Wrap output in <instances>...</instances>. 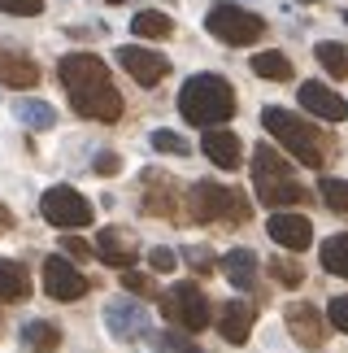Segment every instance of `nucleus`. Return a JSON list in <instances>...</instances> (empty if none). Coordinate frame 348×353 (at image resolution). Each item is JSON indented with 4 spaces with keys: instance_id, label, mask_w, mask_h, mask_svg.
Returning <instances> with one entry per match:
<instances>
[{
    "instance_id": "obj_1",
    "label": "nucleus",
    "mask_w": 348,
    "mask_h": 353,
    "mask_svg": "<svg viewBox=\"0 0 348 353\" xmlns=\"http://www.w3.org/2000/svg\"><path fill=\"white\" fill-rule=\"evenodd\" d=\"M57 74H61L65 92H70V105L78 118H91V122L122 118V97H118V88L109 79V65L96 52H70V57H61Z\"/></svg>"
},
{
    "instance_id": "obj_2",
    "label": "nucleus",
    "mask_w": 348,
    "mask_h": 353,
    "mask_svg": "<svg viewBox=\"0 0 348 353\" xmlns=\"http://www.w3.org/2000/svg\"><path fill=\"white\" fill-rule=\"evenodd\" d=\"M261 127L274 135L279 144H283V153H292L301 161V166H314V170H323L331 153H336V140H331L327 131H318L314 122H305L296 114H287V110H279V105H270V110H261Z\"/></svg>"
},
{
    "instance_id": "obj_3",
    "label": "nucleus",
    "mask_w": 348,
    "mask_h": 353,
    "mask_svg": "<svg viewBox=\"0 0 348 353\" xmlns=\"http://www.w3.org/2000/svg\"><path fill=\"white\" fill-rule=\"evenodd\" d=\"M179 114L192 122V127H222L226 118L235 114V92L222 74H192L179 88Z\"/></svg>"
},
{
    "instance_id": "obj_4",
    "label": "nucleus",
    "mask_w": 348,
    "mask_h": 353,
    "mask_svg": "<svg viewBox=\"0 0 348 353\" xmlns=\"http://www.w3.org/2000/svg\"><path fill=\"white\" fill-rule=\"evenodd\" d=\"M252 188H257V201L270 210H287V205H301L305 196V183L292 174V166L283 161L274 144H257L252 148Z\"/></svg>"
},
{
    "instance_id": "obj_5",
    "label": "nucleus",
    "mask_w": 348,
    "mask_h": 353,
    "mask_svg": "<svg viewBox=\"0 0 348 353\" xmlns=\"http://www.w3.org/2000/svg\"><path fill=\"white\" fill-rule=\"evenodd\" d=\"M187 219L209 223V227L213 223L218 227H244L252 219V201L239 192V188L200 179V183H192V192H187Z\"/></svg>"
},
{
    "instance_id": "obj_6",
    "label": "nucleus",
    "mask_w": 348,
    "mask_h": 353,
    "mask_svg": "<svg viewBox=\"0 0 348 353\" xmlns=\"http://www.w3.org/2000/svg\"><path fill=\"white\" fill-rule=\"evenodd\" d=\"M205 26L222 39V44H231V48L257 44V39L265 35V22L257 18V13L239 9V5H213V9H209V18H205Z\"/></svg>"
},
{
    "instance_id": "obj_7",
    "label": "nucleus",
    "mask_w": 348,
    "mask_h": 353,
    "mask_svg": "<svg viewBox=\"0 0 348 353\" xmlns=\"http://www.w3.org/2000/svg\"><path fill=\"white\" fill-rule=\"evenodd\" d=\"M162 310L170 323H179L183 332H205L213 323V305L209 296L196 288V283H174V288L162 296Z\"/></svg>"
},
{
    "instance_id": "obj_8",
    "label": "nucleus",
    "mask_w": 348,
    "mask_h": 353,
    "mask_svg": "<svg viewBox=\"0 0 348 353\" xmlns=\"http://www.w3.org/2000/svg\"><path fill=\"white\" fill-rule=\"evenodd\" d=\"M39 214H44L52 227H61V232H78V227L91 223V201L83 192H74V188L57 183L39 196Z\"/></svg>"
},
{
    "instance_id": "obj_9",
    "label": "nucleus",
    "mask_w": 348,
    "mask_h": 353,
    "mask_svg": "<svg viewBox=\"0 0 348 353\" xmlns=\"http://www.w3.org/2000/svg\"><path fill=\"white\" fill-rule=\"evenodd\" d=\"M140 188H144V214H153V219H179V214H187L179 205V183L166 170H144Z\"/></svg>"
},
{
    "instance_id": "obj_10",
    "label": "nucleus",
    "mask_w": 348,
    "mask_h": 353,
    "mask_svg": "<svg viewBox=\"0 0 348 353\" xmlns=\"http://www.w3.org/2000/svg\"><path fill=\"white\" fill-rule=\"evenodd\" d=\"M118 61H122V70L135 79L140 88H157V83H162V79L170 74V61L162 57V52L144 48V44H127V48H118Z\"/></svg>"
},
{
    "instance_id": "obj_11",
    "label": "nucleus",
    "mask_w": 348,
    "mask_h": 353,
    "mask_svg": "<svg viewBox=\"0 0 348 353\" xmlns=\"http://www.w3.org/2000/svg\"><path fill=\"white\" fill-rule=\"evenodd\" d=\"M44 292L52 301H78V296H87V275L74 262H65V257H48L44 262Z\"/></svg>"
},
{
    "instance_id": "obj_12",
    "label": "nucleus",
    "mask_w": 348,
    "mask_h": 353,
    "mask_svg": "<svg viewBox=\"0 0 348 353\" xmlns=\"http://www.w3.org/2000/svg\"><path fill=\"white\" fill-rule=\"evenodd\" d=\"M283 323H287V332L296 336L305 349H323V341L331 336V327H327L331 319H323V314H318V305H309V301L287 305L283 310Z\"/></svg>"
},
{
    "instance_id": "obj_13",
    "label": "nucleus",
    "mask_w": 348,
    "mask_h": 353,
    "mask_svg": "<svg viewBox=\"0 0 348 353\" xmlns=\"http://www.w3.org/2000/svg\"><path fill=\"white\" fill-rule=\"evenodd\" d=\"M105 327H109L113 341H140V336L153 332V323H149V310H144L140 301H109V310H105Z\"/></svg>"
},
{
    "instance_id": "obj_14",
    "label": "nucleus",
    "mask_w": 348,
    "mask_h": 353,
    "mask_svg": "<svg viewBox=\"0 0 348 353\" xmlns=\"http://www.w3.org/2000/svg\"><path fill=\"white\" fill-rule=\"evenodd\" d=\"M265 232H270V240L279 244V249L287 253H305L314 244V227L305 214H287V210H274L270 223H265Z\"/></svg>"
},
{
    "instance_id": "obj_15",
    "label": "nucleus",
    "mask_w": 348,
    "mask_h": 353,
    "mask_svg": "<svg viewBox=\"0 0 348 353\" xmlns=\"http://www.w3.org/2000/svg\"><path fill=\"white\" fill-rule=\"evenodd\" d=\"M96 253H100V262H109L118 270H131L135 257H140V244H135L131 232H122V227H105L96 236Z\"/></svg>"
},
{
    "instance_id": "obj_16",
    "label": "nucleus",
    "mask_w": 348,
    "mask_h": 353,
    "mask_svg": "<svg viewBox=\"0 0 348 353\" xmlns=\"http://www.w3.org/2000/svg\"><path fill=\"white\" fill-rule=\"evenodd\" d=\"M200 153H205L213 166H222V170H239V161H244L239 135H235V131H222V127H209V131H205V140H200Z\"/></svg>"
},
{
    "instance_id": "obj_17",
    "label": "nucleus",
    "mask_w": 348,
    "mask_h": 353,
    "mask_svg": "<svg viewBox=\"0 0 348 353\" xmlns=\"http://www.w3.org/2000/svg\"><path fill=\"white\" fill-rule=\"evenodd\" d=\"M301 105L323 122H344L348 118V101L336 97V92L323 88V83H301Z\"/></svg>"
},
{
    "instance_id": "obj_18",
    "label": "nucleus",
    "mask_w": 348,
    "mask_h": 353,
    "mask_svg": "<svg viewBox=\"0 0 348 353\" xmlns=\"http://www.w3.org/2000/svg\"><path fill=\"white\" fill-rule=\"evenodd\" d=\"M0 83H5V88H35L39 83V65L26 57L22 48H5V44H0Z\"/></svg>"
},
{
    "instance_id": "obj_19",
    "label": "nucleus",
    "mask_w": 348,
    "mask_h": 353,
    "mask_svg": "<svg viewBox=\"0 0 348 353\" xmlns=\"http://www.w3.org/2000/svg\"><path fill=\"white\" fill-rule=\"evenodd\" d=\"M218 332L226 345H244L248 332H252V305L248 301H226L218 310Z\"/></svg>"
},
{
    "instance_id": "obj_20",
    "label": "nucleus",
    "mask_w": 348,
    "mask_h": 353,
    "mask_svg": "<svg viewBox=\"0 0 348 353\" xmlns=\"http://www.w3.org/2000/svg\"><path fill=\"white\" fill-rule=\"evenodd\" d=\"M26 296H31V275H26V266L0 257V301L18 305V301H26Z\"/></svg>"
},
{
    "instance_id": "obj_21",
    "label": "nucleus",
    "mask_w": 348,
    "mask_h": 353,
    "mask_svg": "<svg viewBox=\"0 0 348 353\" xmlns=\"http://www.w3.org/2000/svg\"><path fill=\"white\" fill-rule=\"evenodd\" d=\"M222 270H226V279L244 292V288L257 283V253H252V249H231L222 257Z\"/></svg>"
},
{
    "instance_id": "obj_22",
    "label": "nucleus",
    "mask_w": 348,
    "mask_h": 353,
    "mask_svg": "<svg viewBox=\"0 0 348 353\" xmlns=\"http://www.w3.org/2000/svg\"><path fill=\"white\" fill-rule=\"evenodd\" d=\"M22 345L31 349V353H57L61 349V327H57V323H48V319H31L22 327Z\"/></svg>"
},
{
    "instance_id": "obj_23",
    "label": "nucleus",
    "mask_w": 348,
    "mask_h": 353,
    "mask_svg": "<svg viewBox=\"0 0 348 353\" xmlns=\"http://www.w3.org/2000/svg\"><path fill=\"white\" fill-rule=\"evenodd\" d=\"M131 31H135L140 39H170L174 22H170V13H162V9H140L135 18H131Z\"/></svg>"
},
{
    "instance_id": "obj_24",
    "label": "nucleus",
    "mask_w": 348,
    "mask_h": 353,
    "mask_svg": "<svg viewBox=\"0 0 348 353\" xmlns=\"http://www.w3.org/2000/svg\"><path fill=\"white\" fill-rule=\"evenodd\" d=\"M314 52H318V65H323L331 79H348V48H344V44H336V39H323Z\"/></svg>"
},
{
    "instance_id": "obj_25",
    "label": "nucleus",
    "mask_w": 348,
    "mask_h": 353,
    "mask_svg": "<svg viewBox=\"0 0 348 353\" xmlns=\"http://www.w3.org/2000/svg\"><path fill=\"white\" fill-rule=\"evenodd\" d=\"M13 114H18L26 127H35V131H48L52 122H57V110H52L48 101H18V105H13Z\"/></svg>"
},
{
    "instance_id": "obj_26",
    "label": "nucleus",
    "mask_w": 348,
    "mask_h": 353,
    "mask_svg": "<svg viewBox=\"0 0 348 353\" xmlns=\"http://www.w3.org/2000/svg\"><path fill=\"white\" fill-rule=\"evenodd\" d=\"M323 266L331 270V275L348 279V236H331V240H323Z\"/></svg>"
},
{
    "instance_id": "obj_27",
    "label": "nucleus",
    "mask_w": 348,
    "mask_h": 353,
    "mask_svg": "<svg viewBox=\"0 0 348 353\" xmlns=\"http://www.w3.org/2000/svg\"><path fill=\"white\" fill-rule=\"evenodd\" d=\"M252 70H257L261 79L283 83V79H292V61L283 57V52H257V57H252Z\"/></svg>"
},
{
    "instance_id": "obj_28",
    "label": "nucleus",
    "mask_w": 348,
    "mask_h": 353,
    "mask_svg": "<svg viewBox=\"0 0 348 353\" xmlns=\"http://www.w3.org/2000/svg\"><path fill=\"white\" fill-rule=\"evenodd\" d=\"M318 196H323L336 214H348V179H331V174L318 179Z\"/></svg>"
},
{
    "instance_id": "obj_29",
    "label": "nucleus",
    "mask_w": 348,
    "mask_h": 353,
    "mask_svg": "<svg viewBox=\"0 0 348 353\" xmlns=\"http://www.w3.org/2000/svg\"><path fill=\"white\" fill-rule=\"evenodd\" d=\"M270 275H274V283H283V288H301V283H305V266L292 262V257H274Z\"/></svg>"
},
{
    "instance_id": "obj_30",
    "label": "nucleus",
    "mask_w": 348,
    "mask_h": 353,
    "mask_svg": "<svg viewBox=\"0 0 348 353\" xmlns=\"http://www.w3.org/2000/svg\"><path fill=\"white\" fill-rule=\"evenodd\" d=\"M153 148L157 153H174V157H187L192 148H187L183 135H174V131H153Z\"/></svg>"
},
{
    "instance_id": "obj_31",
    "label": "nucleus",
    "mask_w": 348,
    "mask_h": 353,
    "mask_svg": "<svg viewBox=\"0 0 348 353\" xmlns=\"http://www.w3.org/2000/svg\"><path fill=\"white\" fill-rule=\"evenodd\" d=\"M122 283H127V288L135 292V296H144V301H153V296H162V292H157V283H153L149 275H140V270H122Z\"/></svg>"
},
{
    "instance_id": "obj_32",
    "label": "nucleus",
    "mask_w": 348,
    "mask_h": 353,
    "mask_svg": "<svg viewBox=\"0 0 348 353\" xmlns=\"http://www.w3.org/2000/svg\"><path fill=\"white\" fill-rule=\"evenodd\" d=\"M183 257H187V266H192L196 275H213V266H218V257H213L209 249H200V244H192Z\"/></svg>"
},
{
    "instance_id": "obj_33",
    "label": "nucleus",
    "mask_w": 348,
    "mask_h": 353,
    "mask_svg": "<svg viewBox=\"0 0 348 353\" xmlns=\"http://www.w3.org/2000/svg\"><path fill=\"white\" fill-rule=\"evenodd\" d=\"M0 9H5V13H18V18H35V13L44 9V0H0Z\"/></svg>"
},
{
    "instance_id": "obj_34",
    "label": "nucleus",
    "mask_w": 348,
    "mask_h": 353,
    "mask_svg": "<svg viewBox=\"0 0 348 353\" xmlns=\"http://www.w3.org/2000/svg\"><path fill=\"white\" fill-rule=\"evenodd\" d=\"M149 266H153V270H174V266H179V257H174V249L157 244V249L149 253Z\"/></svg>"
},
{
    "instance_id": "obj_35",
    "label": "nucleus",
    "mask_w": 348,
    "mask_h": 353,
    "mask_svg": "<svg viewBox=\"0 0 348 353\" xmlns=\"http://www.w3.org/2000/svg\"><path fill=\"white\" fill-rule=\"evenodd\" d=\"M327 319H331V327H340V332H348V296H336V301H331V310H327Z\"/></svg>"
},
{
    "instance_id": "obj_36",
    "label": "nucleus",
    "mask_w": 348,
    "mask_h": 353,
    "mask_svg": "<svg viewBox=\"0 0 348 353\" xmlns=\"http://www.w3.org/2000/svg\"><path fill=\"white\" fill-rule=\"evenodd\" d=\"M61 249H65V253H70V257H74V262H83V257H91V249H87V244H83V240H78V236H61Z\"/></svg>"
},
{
    "instance_id": "obj_37",
    "label": "nucleus",
    "mask_w": 348,
    "mask_h": 353,
    "mask_svg": "<svg viewBox=\"0 0 348 353\" xmlns=\"http://www.w3.org/2000/svg\"><path fill=\"white\" fill-rule=\"evenodd\" d=\"M91 170H96V174H118V170H122V157H118V153H100Z\"/></svg>"
},
{
    "instance_id": "obj_38",
    "label": "nucleus",
    "mask_w": 348,
    "mask_h": 353,
    "mask_svg": "<svg viewBox=\"0 0 348 353\" xmlns=\"http://www.w3.org/2000/svg\"><path fill=\"white\" fill-rule=\"evenodd\" d=\"M166 345H170L174 353H200V349H196L192 341H183V336H179V332H170V336H166Z\"/></svg>"
},
{
    "instance_id": "obj_39",
    "label": "nucleus",
    "mask_w": 348,
    "mask_h": 353,
    "mask_svg": "<svg viewBox=\"0 0 348 353\" xmlns=\"http://www.w3.org/2000/svg\"><path fill=\"white\" fill-rule=\"evenodd\" d=\"M13 227V214H9V205H0V232H9Z\"/></svg>"
},
{
    "instance_id": "obj_40",
    "label": "nucleus",
    "mask_w": 348,
    "mask_h": 353,
    "mask_svg": "<svg viewBox=\"0 0 348 353\" xmlns=\"http://www.w3.org/2000/svg\"><path fill=\"white\" fill-rule=\"evenodd\" d=\"M296 5H314V0H296Z\"/></svg>"
},
{
    "instance_id": "obj_41",
    "label": "nucleus",
    "mask_w": 348,
    "mask_h": 353,
    "mask_svg": "<svg viewBox=\"0 0 348 353\" xmlns=\"http://www.w3.org/2000/svg\"><path fill=\"white\" fill-rule=\"evenodd\" d=\"M109 5H122V0H109Z\"/></svg>"
},
{
    "instance_id": "obj_42",
    "label": "nucleus",
    "mask_w": 348,
    "mask_h": 353,
    "mask_svg": "<svg viewBox=\"0 0 348 353\" xmlns=\"http://www.w3.org/2000/svg\"><path fill=\"white\" fill-rule=\"evenodd\" d=\"M344 22H348V13H344Z\"/></svg>"
}]
</instances>
